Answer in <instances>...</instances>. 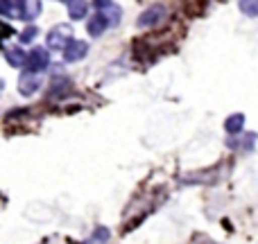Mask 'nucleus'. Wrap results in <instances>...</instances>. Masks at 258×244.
Masks as SVG:
<instances>
[{"label": "nucleus", "instance_id": "9", "mask_svg": "<svg viewBox=\"0 0 258 244\" xmlns=\"http://www.w3.org/2000/svg\"><path fill=\"white\" fill-rule=\"evenodd\" d=\"M86 12H89L86 0H68V14H71V18L82 21V18L86 16Z\"/></svg>", "mask_w": 258, "mask_h": 244}, {"label": "nucleus", "instance_id": "12", "mask_svg": "<svg viewBox=\"0 0 258 244\" xmlns=\"http://www.w3.org/2000/svg\"><path fill=\"white\" fill-rule=\"evenodd\" d=\"M238 7L245 16L249 18H256L258 16V0H238Z\"/></svg>", "mask_w": 258, "mask_h": 244}, {"label": "nucleus", "instance_id": "17", "mask_svg": "<svg viewBox=\"0 0 258 244\" xmlns=\"http://www.w3.org/2000/svg\"><path fill=\"white\" fill-rule=\"evenodd\" d=\"M93 5H95V9H98V12H104V9L107 7H111V0H93Z\"/></svg>", "mask_w": 258, "mask_h": 244}, {"label": "nucleus", "instance_id": "16", "mask_svg": "<svg viewBox=\"0 0 258 244\" xmlns=\"http://www.w3.org/2000/svg\"><path fill=\"white\" fill-rule=\"evenodd\" d=\"M12 34H14V30H12V27H9L7 23H3V21H0V41L9 39V36H12Z\"/></svg>", "mask_w": 258, "mask_h": 244}, {"label": "nucleus", "instance_id": "11", "mask_svg": "<svg viewBox=\"0 0 258 244\" xmlns=\"http://www.w3.org/2000/svg\"><path fill=\"white\" fill-rule=\"evenodd\" d=\"M242 127H245V116H242V113H233V116H229L227 122H224L227 133H238V131H242Z\"/></svg>", "mask_w": 258, "mask_h": 244}, {"label": "nucleus", "instance_id": "5", "mask_svg": "<svg viewBox=\"0 0 258 244\" xmlns=\"http://www.w3.org/2000/svg\"><path fill=\"white\" fill-rule=\"evenodd\" d=\"M41 82H39V75H34V72H25L23 70L21 79H18V93L25 95V98H30V95H34L36 91H39Z\"/></svg>", "mask_w": 258, "mask_h": 244}, {"label": "nucleus", "instance_id": "8", "mask_svg": "<svg viewBox=\"0 0 258 244\" xmlns=\"http://www.w3.org/2000/svg\"><path fill=\"white\" fill-rule=\"evenodd\" d=\"M109 27V23H107V18H104V14L102 12H98V14H93V18L89 21V34L91 36H102L104 34V30Z\"/></svg>", "mask_w": 258, "mask_h": 244}, {"label": "nucleus", "instance_id": "3", "mask_svg": "<svg viewBox=\"0 0 258 244\" xmlns=\"http://www.w3.org/2000/svg\"><path fill=\"white\" fill-rule=\"evenodd\" d=\"M163 18H165V5H152V7H147L145 12L138 16V27H141V30L154 27V25H159Z\"/></svg>", "mask_w": 258, "mask_h": 244}, {"label": "nucleus", "instance_id": "7", "mask_svg": "<svg viewBox=\"0 0 258 244\" xmlns=\"http://www.w3.org/2000/svg\"><path fill=\"white\" fill-rule=\"evenodd\" d=\"M0 14L7 18H23L21 0H0Z\"/></svg>", "mask_w": 258, "mask_h": 244}, {"label": "nucleus", "instance_id": "2", "mask_svg": "<svg viewBox=\"0 0 258 244\" xmlns=\"http://www.w3.org/2000/svg\"><path fill=\"white\" fill-rule=\"evenodd\" d=\"M73 41V27L68 23H59L48 32V48L50 50H66V45Z\"/></svg>", "mask_w": 258, "mask_h": 244}, {"label": "nucleus", "instance_id": "13", "mask_svg": "<svg viewBox=\"0 0 258 244\" xmlns=\"http://www.w3.org/2000/svg\"><path fill=\"white\" fill-rule=\"evenodd\" d=\"M109 237H111V233H109L104 226H100V228H95L93 235H91L84 244H107V242H109Z\"/></svg>", "mask_w": 258, "mask_h": 244}, {"label": "nucleus", "instance_id": "1", "mask_svg": "<svg viewBox=\"0 0 258 244\" xmlns=\"http://www.w3.org/2000/svg\"><path fill=\"white\" fill-rule=\"evenodd\" d=\"M48 66H50V52H48V48H43V45H34V48L27 52V59H25V66H23V70L39 75V72H43Z\"/></svg>", "mask_w": 258, "mask_h": 244}, {"label": "nucleus", "instance_id": "4", "mask_svg": "<svg viewBox=\"0 0 258 244\" xmlns=\"http://www.w3.org/2000/svg\"><path fill=\"white\" fill-rule=\"evenodd\" d=\"M86 54H89V43H86V41H77V39H73L71 43L66 45V50H63V59H66L68 63L82 61Z\"/></svg>", "mask_w": 258, "mask_h": 244}, {"label": "nucleus", "instance_id": "10", "mask_svg": "<svg viewBox=\"0 0 258 244\" xmlns=\"http://www.w3.org/2000/svg\"><path fill=\"white\" fill-rule=\"evenodd\" d=\"M23 5V18L25 21H32L41 14V0H21Z\"/></svg>", "mask_w": 258, "mask_h": 244}, {"label": "nucleus", "instance_id": "6", "mask_svg": "<svg viewBox=\"0 0 258 244\" xmlns=\"http://www.w3.org/2000/svg\"><path fill=\"white\" fill-rule=\"evenodd\" d=\"M5 59H7L9 66H14V68H23V66H25L27 52L21 48V45H9V48H5Z\"/></svg>", "mask_w": 258, "mask_h": 244}, {"label": "nucleus", "instance_id": "14", "mask_svg": "<svg viewBox=\"0 0 258 244\" xmlns=\"http://www.w3.org/2000/svg\"><path fill=\"white\" fill-rule=\"evenodd\" d=\"M102 14H104V18H107V23H109V25H118V23H120V9H118L116 5H111V7H107Z\"/></svg>", "mask_w": 258, "mask_h": 244}, {"label": "nucleus", "instance_id": "15", "mask_svg": "<svg viewBox=\"0 0 258 244\" xmlns=\"http://www.w3.org/2000/svg\"><path fill=\"white\" fill-rule=\"evenodd\" d=\"M36 27L34 25H27L25 30H23V34H21V43H30V41H34V36H36Z\"/></svg>", "mask_w": 258, "mask_h": 244}]
</instances>
